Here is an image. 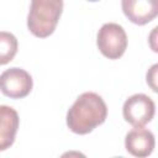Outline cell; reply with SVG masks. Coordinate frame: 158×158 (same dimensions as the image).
Listing matches in <instances>:
<instances>
[{
    "label": "cell",
    "mask_w": 158,
    "mask_h": 158,
    "mask_svg": "<svg viewBox=\"0 0 158 158\" xmlns=\"http://www.w3.org/2000/svg\"><path fill=\"white\" fill-rule=\"evenodd\" d=\"M125 16L135 25L143 26L158 15V0H121Z\"/></svg>",
    "instance_id": "6"
},
{
    "label": "cell",
    "mask_w": 158,
    "mask_h": 158,
    "mask_svg": "<svg viewBox=\"0 0 158 158\" xmlns=\"http://www.w3.org/2000/svg\"><path fill=\"white\" fill-rule=\"evenodd\" d=\"M96 44L100 53L109 59H118L127 48V35L118 23H104L96 36Z\"/></svg>",
    "instance_id": "3"
},
{
    "label": "cell",
    "mask_w": 158,
    "mask_h": 158,
    "mask_svg": "<svg viewBox=\"0 0 158 158\" xmlns=\"http://www.w3.org/2000/svg\"><path fill=\"white\" fill-rule=\"evenodd\" d=\"M154 135L152 131L143 127H135L125 138L126 151L133 157H148L154 149Z\"/></svg>",
    "instance_id": "7"
},
{
    "label": "cell",
    "mask_w": 158,
    "mask_h": 158,
    "mask_svg": "<svg viewBox=\"0 0 158 158\" xmlns=\"http://www.w3.org/2000/svg\"><path fill=\"white\" fill-rule=\"evenodd\" d=\"M20 118L15 109L7 105H0V152L10 148L19 130Z\"/></svg>",
    "instance_id": "8"
},
{
    "label": "cell",
    "mask_w": 158,
    "mask_h": 158,
    "mask_svg": "<svg viewBox=\"0 0 158 158\" xmlns=\"http://www.w3.org/2000/svg\"><path fill=\"white\" fill-rule=\"evenodd\" d=\"M107 116V107L102 98L93 91L83 93L77 98L67 112V126L77 135L90 133L102 125Z\"/></svg>",
    "instance_id": "1"
},
{
    "label": "cell",
    "mask_w": 158,
    "mask_h": 158,
    "mask_svg": "<svg viewBox=\"0 0 158 158\" xmlns=\"http://www.w3.org/2000/svg\"><path fill=\"white\" fill-rule=\"evenodd\" d=\"M33 86L32 77L22 68H10L0 74V90L10 99L27 96Z\"/></svg>",
    "instance_id": "5"
},
{
    "label": "cell",
    "mask_w": 158,
    "mask_h": 158,
    "mask_svg": "<svg viewBox=\"0 0 158 158\" xmlns=\"http://www.w3.org/2000/svg\"><path fill=\"white\" fill-rule=\"evenodd\" d=\"M88 1H91V2H94V1H99V0H88Z\"/></svg>",
    "instance_id": "10"
},
{
    "label": "cell",
    "mask_w": 158,
    "mask_h": 158,
    "mask_svg": "<svg viewBox=\"0 0 158 158\" xmlns=\"http://www.w3.org/2000/svg\"><path fill=\"white\" fill-rule=\"evenodd\" d=\"M63 11V0H31L27 16L30 32L38 37L51 36L59 21Z\"/></svg>",
    "instance_id": "2"
},
{
    "label": "cell",
    "mask_w": 158,
    "mask_h": 158,
    "mask_svg": "<svg viewBox=\"0 0 158 158\" xmlns=\"http://www.w3.org/2000/svg\"><path fill=\"white\" fill-rule=\"evenodd\" d=\"M156 112L154 101L146 94H135L130 96L122 107V115L126 122L133 127H143L152 121Z\"/></svg>",
    "instance_id": "4"
},
{
    "label": "cell",
    "mask_w": 158,
    "mask_h": 158,
    "mask_svg": "<svg viewBox=\"0 0 158 158\" xmlns=\"http://www.w3.org/2000/svg\"><path fill=\"white\" fill-rule=\"evenodd\" d=\"M16 37L6 31H0V65L10 63L17 53Z\"/></svg>",
    "instance_id": "9"
}]
</instances>
